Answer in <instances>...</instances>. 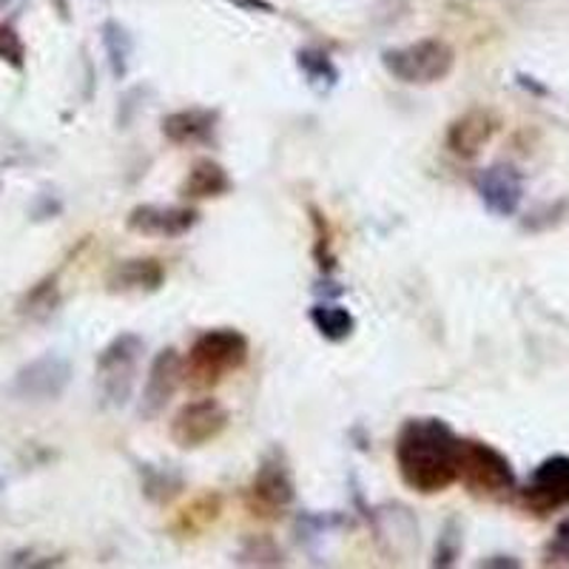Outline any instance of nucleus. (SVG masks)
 <instances>
[{"instance_id":"9","label":"nucleus","mask_w":569,"mask_h":569,"mask_svg":"<svg viewBox=\"0 0 569 569\" xmlns=\"http://www.w3.org/2000/svg\"><path fill=\"white\" fill-rule=\"evenodd\" d=\"M71 379V365L63 356L46 353L38 356L27 368H20L12 382V393L27 401L58 399Z\"/></svg>"},{"instance_id":"24","label":"nucleus","mask_w":569,"mask_h":569,"mask_svg":"<svg viewBox=\"0 0 569 569\" xmlns=\"http://www.w3.org/2000/svg\"><path fill=\"white\" fill-rule=\"evenodd\" d=\"M7 3H9V0H0V7H7Z\"/></svg>"},{"instance_id":"21","label":"nucleus","mask_w":569,"mask_h":569,"mask_svg":"<svg viewBox=\"0 0 569 569\" xmlns=\"http://www.w3.org/2000/svg\"><path fill=\"white\" fill-rule=\"evenodd\" d=\"M106 49H109L111 69H114L117 78H123L126 69H129V54H131V40L123 29L117 23H106Z\"/></svg>"},{"instance_id":"11","label":"nucleus","mask_w":569,"mask_h":569,"mask_svg":"<svg viewBox=\"0 0 569 569\" xmlns=\"http://www.w3.org/2000/svg\"><path fill=\"white\" fill-rule=\"evenodd\" d=\"M200 222V213L186 206H137L129 213L126 226L142 237H160V240H174L182 237Z\"/></svg>"},{"instance_id":"8","label":"nucleus","mask_w":569,"mask_h":569,"mask_svg":"<svg viewBox=\"0 0 569 569\" xmlns=\"http://www.w3.org/2000/svg\"><path fill=\"white\" fill-rule=\"evenodd\" d=\"M521 505L536 516H550L569 507V456H550L532 470L521 490Z\"/></svg>"},{"instance_id":"2","label":"nucleus","mask_w":569,"mask_h":569,"mask_svg":"<svg viewBox=\"0 0 569 569\" xmlns=\"http://www.w3.org/2000/svg\"><path fill=\"white\" fill-rule=\"evenodd\" d=\"M248 362V339L240 330L217 328L206 330L194 339L188 359L182 362V373L191 388H213L228 373L240 370Z\"/></svg>"},{"instance_id":"20","label":"nucleus","mask_w":569,"mask_h":569,"mask_svg":"<svg viewBox=\"0 0 569 569\" xmlns=\"http://www.w3.org/2000/svg\"><path fill=\"white\" fill-rule=\"evenodd\" d=\"M58 302H60L58 279L49 277V279H43V282L34 284L32 291L27 293V299H23V305H20V311L32 319H46V317H52L54 308H58Z\"/></svg>"},{"instance_id":"5","label":"nucleus","mask_w":569,"mask_h":569,"mask_svg":"<svg viewBox=\"0 0 569 569\" xmlns=\"http://www.w3.org/2000/svg\"><path fill=\"white\" fill-rule=\"evenodd\" d=\"M297 487H293L291 467L279 450L268 453L253 472L246 492V505L259 518H279L293 505Z\"/></svg>"},{"instance_id":"14","label":"nucleus","mask_w":569,"mask_h":569,"mask_svg":"<svg viewBox=\"0 0 569 569\" xmlns=\"http://www.w3.org/2000/svg\"><path fill=\"white\" fill-rule=\"evenodd\" d=\"M213 129H217V111L208 109H182L162 120V134L174 146H197L211 140Z\"/></svg>"},{"instance_id":"18","label":"nucleus","mask_w":569,"mask_h":569,"mask_svg":"<svg viewBox=\"0 0 569 569\" xmlns=\"http://www.w3.org/2000/svg\"><path fill=\"white\" fill-rule=\"evenodd\" d=\"M311 322L325 339H330V342H342V339H348L356 328L353 313H350L348 308H339V305H317L311 311Z\"/></svg>"},{"instance_id":"23","label":"nucleus","mask_w":569,"mask_h":569,"mask_svg":"<svg viewBox=\"0 0 569 569\" xmlns=\"http://www.w3.org/2000/svg\"><path fill=\"white\" fill-rule=\"evenodd\" d=\"M0 58L12 66H23V43L12 27H0Z\"/></svg>"},{"instance_id":"16","label":"nucleus","mask_w":569,"mask_h":569,"mask_svg":"<svg viewBox=\"0 0 569 569\" xmlns=\"http://www.w3.org/2000/svg\"><path fill=\"white\" fill-rule=\"evenodd\" d=\"M231 188V177L220 162L197 160L182 180L180 194L188 200H208V197H222Z\"/></svg>"},{"instance_id":"13","label":"nucleus","mask_w":569,"mask_h":569,"mask_svg":"<svg viewBox=\"0 0 569 569\" xmlns=\"http://www.w3.org/2000/svg\"><path fill=\"white\" fill-rule=\"evenodd\" d=\"M498 131V117L490 109H472L467 114H461L450 131H447V149L453 151L456 157H470L479 154L487 142L496 137Z\"/></svg>"},{"instance_id":"10","label":"nucleus","mask_w":569,"mask_h":569,"mask_svg":"<svg viewBox=\"0 0 569 569\" xmlns=\"http://www.w3.org/2000/svg\"><path fill=\"white\" fill-rule=\"evenodd\" d=\"M182 379H186V373H182L180 353H177L174 348L160 350V353L154 356V362H151L146 388H142V401H140L142 419H157V416L166 410V405L174 399Z\"/></svg>"},{"instance_id":"1","label":"nucleus","mask_w":569,"mask_h":569,"mask_svg":"<svg viewBox=\"0 0 569 569\" xmlns=\"http://www.w3.org/2000/svg\"><path fill=\"white\" fill-rule=\"evenodd\" d=\"M401 481L421 496L445 492L459 481V439L441 419H410L396 439Z\"/></svg>"},{"instance_id":"3","label":"nucleus","mask_w":569,"mask_h":569,"mask_svg":"<svg viewBox=\"0 0 569 569\" xmlns=\"http://www.w3.org/2000/svg\"><path fill=\"white\" fill-rule=\"evenodd\" d=\"M382 63L399 83L433 86L453 71L456 52L445 40L427 38L410 46H399V49H388L382 54Z\"/></svg>"},{"instance_id":"7","label":"nucleus","mask_w":569,"mask_h":569,"mask_svg":"<svg viewBox=\"0 0 569 569\" xmlns=\"http://www.w3.org/2000/svg\"><path fill=\"white\" fill-rule=\"evenodd\" d=\"M228 427V410L217 399H194L177 410L171 421V441L182 450H197L220 439Z\"/></svg>"},{"instance_id":"17","label":"nucleus","mask_w":569,"mask_h":569,"mask_svg":"<svg viewBox=\"0 0 569 569\" xmlns=\"http://www.w3.org/2000/svg\"><path fill=\"white\" fill-rule=\"evenodd\" d=\"M220 496H217V492H206V496L194 498V501L180 512V518H177V530H180L182 536H197V532H202L220 518Z\"/></svg>"},{"instance_id":"6","label":"nucleus","mask_w":569,"mask_h":569,"mask_svg":"<svg viewBox=\"0 0 569 569\" xmlns=\"http://www.w3.org/2000/svg\"><path fill=\"white\" fill-rule=\"evenodd\" d=\"M142 353V339L134 333H120L103 353L98 356V385L109 405L123 408L134 388L137 362Z\"/></svg>"},{"instance_id":"22","label":"nucleus","mask_w":569,"mask_h":569,"mask_svg":"<svg viewBox=\"0 0 569 569\" xmlns=\"http://www.w3.org/2000/svg\"><path fill=\"white\" fill-rule=\"evenodd\" d=\"M543 563L547 567H569V518H563L556 527V536L550 538L543 550Z\"/></svg>"},{"instance_id":"12","label":"nucleus","mask_w":569,"mask_h":569,"mask_svg":"<svg viewBox=\"0 0 569 569\" xmlns=\"http://www.w3.org/2000/svg\"><path fill=\"white\" fill-rule=\"evenodd\" d=\"M476 188H479V197L487 211L496 213V217H512L525 200V180L507 162H498V166L481 171Z\"/></svg>"},{"instance_id":"4","label":"nucleus","mask_w":569,"mask_h":569,"mask_svg":"<svg viewBox=\"0 0 569 569\" xmlns=\"http://www.w3.org/2000/svg\"><path fill=\"white\" fill-rule=\"evenodd\" d=\"M459 481L476 496H507L516 490V470L510 459L492 445L476 439H459Z\"/></svg>"},{"instance_id":"15","label":"nucleus","mask_w":569,"mask_h":569,"mask_svg":"<svg viewBox=\"0 0 569 569\" xmlns=\"http://www.w3.org/2000/svg\"><path fill=\"white\" fill-rule=\"evenodd\" d=\"M166 279V271L157 259H126L111 271L109 288L120 293H149L157 291Z\"/></svg>"},{"instance_id":"19","label":"nucleus","mask_w":569,"mask_h":569,"mask_svg":"<svg viewBox=\"0 0 569 569\" xmlns=\"http://www.w3.org/2000/svg\"><path fill=\"white\" fill-rule=\"evenodd\" d=\"M297 63L302 69L305 80L313 86L317 91H330L337 86L339 71L337 66L330 63V58L325 52H317V49H305V52L297 54Z\"/></svg>"}]
</instances>
